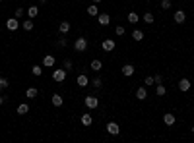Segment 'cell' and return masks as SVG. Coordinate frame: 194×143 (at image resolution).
Segmentation results:
<instances>
[{"mask_svg":"<svg viewBox=\"0 0 194 143\" xmlns=\"http://www.w3.org/2000/svg\"><path fill=\"white\" fill-rule=\"evenodd\" d=\"M74 48H76L78 52H84L85 48H88V39H85V37H78L76 43H74Z\"/></svg>","mask_w":194,"mask_h":143,"instance_id":"obj_1","label":"cell"},{"mask_svg":"<svg viewBox=\"0 0 194 143\" xmlns=\"http://www.w3.org/2000/svg\"><path fill=\"white\" fill-rule=\"evenodd\" d=\"M105 130H107V133H111V136H118V133H121V128H118L117 122H109Z\"/></svg>","mask_w":194,"mask_h":143,"instance_id":"obj_2","label":"cell"},{"mask_svg":"<svg viewBox=\"0 0 194 143\" xmlns=\"http://www.w3.org/2000/svg\"><path fill=\"white\" fill-rule=\"evenodd\" d=\"M52 79H55L56 83L64 81V79H66V70H64V68H60V70H55V73H52Z\"/></svg>","mask_w":194,"mask_h":143,"instance_id":"obj_3","label":"cell"},{"mask_svg":"<svg viewBox=\"0 0 194 143\" xmlns=\"http://www.w3.org/2000/svg\"><path fill=\"white\" fill-rule=\"evenodd\" d=\"M101 47H103V50H105V52H111V50H115L117 43H115L113 39H105V41L101 43Z\"/></svg>","mask_w":194,"mask_h":143,"instance_id":"obj_4","label":"cell"},{"mask_svg":"<svg viewBox=\"0 0 194 143\" xmlns=\"http://www.w3.org/2000/svg\"><path fill=\"white\" fill-rule=\"evenodd\" d=\"M173 19H175V23H184L187 21V14H184L183 10H177L175 16H173Z\"/></svg>","mask_w":194,"mask_h":143,"instance_id":"obj_5","label":"cell"},{"mask_svg":"<svg viewBox=\"0 0 194 143\" xmlns=\"http://www.w3.org/2000/svg\"><path fill=\"white\" fill-rule=\"evenodd\" d=\"M85 107L88 108H97L99 107V99H95V97H85Z\"/></svg>","mask_w":194,"mask_h":143,"instance_id":"obj_6","label":"cell"},{"mask_svg":"<svg viewBox=\"0 0 194 143\" xmlns=\"http://www.w3.org/2000/svg\"><path fill=\"white\" fill-rule=\"evenodd\" d=\"M6 27H8L10 31H16V29L19 27V19H18V18H10V19L6 21Z\"/></svg>","mask_w":194,"mask_h":143,"instance_id":"obj_7","label":"cell"},{"mask_svg":"<svg viewBox=\"0 0 194 143\" xmlns=\"http://www.w3.org/2000/svg\"><path fill=\"white\" fill-rule=\"evenodd\" d=\"M76 83H78V85H80V87H82V89H84V87H88V83H89V79H88V76H85V73H80V76H78V77H76Z\"/></svg>","mask_w":194,"mask_h":143,"instance_id":"obj_8","label":"cell"},{"mask_svg":"<svg viewBox=\"0 0 194 143\" xmlns=\"http://www.w3.org/2000/svg\"><path fill=\"white\" fill-rule=\"evenodd\" d=\"M97 21H99V25L105 27V25H109V23H111V16L109 14H99L97 16Z\"/></svg>","mask_w":194,"mask_h":143,"instance_id":"obj_9","label":"cell"},{"mask_svg":"<svg viewBox=\"0 0 194 143\" xmlns=\"http://www.w3.org/2000/svg\"><path fill=\"white\" fill-rule=\"evenodd\" d=\"M55 62H56V60H55V56H52V54H47L43 58V66L45 68H52V66H55Z\"/></svg>","mask_w":194,"mask_h":143,"instance_id":"obj_10","label":"cell"},{"mask_svg":"<svg viewBox=\"0 0 194 143\" xmlns=\"http://www.w3.org/2000/svg\"><path fill=\"white\" fill-rule=\"evenodd\" d=\"M179 89H181V91H188V89H190V79L183 77V79L179 81Z\"/></svg>","mask_w":194,"mask_h":143,"instance_id":"obj_11","label":"cell"},{"mask_svg":"<svg viewBox=\"0 0 194 143\" xmlns=\"http://www.w3.org/2000/svg\"><path fill=\"white\" fill-rule=\"evenodd\" d=\"M51 103L55 104V107H62V103H64V101H62V97H60L58 93H55V95L51 97Z\"/></svg>","mask_w":194,"mask_h":143,"instance_id":"obj_12","label":"cell"},{"mask_svg":"<svg viewBox=\"0 0 194 143\" xmlns=\"http://www.w3.org/2000/svg\"><path fill=\"white\" fill-rule=\"evenodd\" d=\"M136 99H138V101H146L148 99V91L144 87H140L138 91H136Z\"/></svg>","mask_w":194,"mask_h":143,"instance_id":"obj_13","label":"cell"},{"mask_svg":"<svg viewBox=\"0 0 194 143\" xmlns=\"http://www.w3.org/2000/svg\"><path fill=\"white\" fill-rule=\"evenodd\" d=\"M27 16H29L31 19H35L37 16H39V8H37V6H29V8H27Z\"/></svg>","mask_w":194,"mask_h":143,"instance_id":"obj_14","label":"cell"},{"mask_svg":"<svg viewBox=\"0 0 194 143\" xmlns=\"http://www.w3.org/2000/svg\"><path fill=\"white\" fill-rule=\"evenodd\" d=\"M122 76H126V77L134 76V66H130V64H126V66H122Z\"/></svg>","mask_w":194,"mask_h":143,"instance_id":"obj_15","label":"cell"},{"mask_svg":"<svg viewBox=\"0 0 194 143\" xmlns=\"http://www.w3.org/2000/svg\"><path fill=\"white\" fill-rule=\"evenodd\" d=\"M89 68H91L93 72H99V70H101V68H103V62H101V60H91V64H89Z\"/></svg>","mask_w":194,"mask_h":143,"instance_id":"obj_16","label":"cell"},{"mask_svg":"<svg viewBox=\"0 0 194 143\" xmlns=\"http://www.w3.org/2000/svg\"><path fill=\"white\" fill-rule=\"evenodd\" d=\"M70 29H72V25H70V21H62V23H60V25H58V31H60V33H68Z\"/></svg>","mask_w":194,"mask_h":143,"instance_id":"obj_17","label":"cell"},{"mask_svg":"<svg viewBox=\"0 0 194 143\" xmlns=\"http://www.w3.org/2000/svg\"><path fill=\"white\" fill-rule=\"evenodd\" d=\"M163 122H165V126H173L175 124V114H165Z\"/></svg>","mask_w":194,"mask_h":143,"instance_id":"obj_18","label":"cell"},{"mask_svg":"<svg viewBox=\"0 0 194 143\" xmlns=\"http://www.w3.org/2000/svg\"><path fill=\"white\" fill-rule=\"evenodd\" d=\"M91 122H93L91 114H82V124L84 126H91Z\"/></svg>","mask_w":194,"mask_h":143,"instance_id":"obj_19","label":"cell"},{"mask_svg":"<svg viewBox=\"0 0 194 143\" xmlns=\"http://www.w3.org/2000/svg\"><path fill=\"white\" fill-rule=\"evenodd\" d=\"M132 39H134V41H142L144 39V33L140 29H134V31H132Z\"/></svg>","mask_w":194,"mask_h":143,"instance_id":"obj_20","label":"cell"},{"mask_svg":"<svg viewBox=\"0 0 194 143\" xmlns=\"http://www.w3.org/2000/svg\"><path fill=\"white\" fill-rule=\"evenodd\" d=\"M25 97H27V99H35V97H37V89L35 87H29L25 91Z\"/></svg>","mask_w":194,"mask_h":143,"instance_id":"obj_21","label":"cell"},{"mask_svg":"<svg viewBox=\"0 0 194 143\" xmlns=\"http://www.w3.org/2000/svg\"><path fill=\"white\" fill-rule=\"evenodd\" d=\"M29 112V104H25V103H22L18 107V114H27Z\"/></svg>","mask_w":194,"mask_h":143,"instance_id":"obj_22","label":"cell"},{"mask_svg":"<svg viewBox=\"0 0 194 143\" xmlns=\"http://www.w3.org/2000/svg\"><path fill=\"white\" fill-rule=\"evenodd\" d=\"M88 14L89 16H99V12H97V4L93 2L91 6H88Z\"/></svg>","mask_w":194,"mask_h":143,"instance_id":"obj_23","label":"cell"},{"mask_svg":"<svg viewBox=\"0 0 194 143\" xmlns=\"http://www.w3.org/2000/svg\"><path fill=\"white\" fill-rule=\"evenodd\" d=\"M155 93H157V97H163L165 93H167V89H165V85L157 83V89H155Z\"/></svg>","mask_w":194,"mask_h":143,"instance_id":"obj_24","label":"cell"},{"mask_svg":"<svg viewBox=\"0 0 194 143\" xmlns=\"http://www.w3.org/2000/svg\"><path fill=\"white\" fill-rule=\"evenodd\" d=\"M138 14H136V12H130L128 14V23H138Z\"/></svg>","mask_w":194,"mask_h":143,"instance_id":"obj_25","label":"cell"},{"mask_svg":"<svg viewBox=\"0 0 194 143\" xmlns=\"http://www.w3.org/2000/svg\"><path fill=\"white\" fill-rule=\"evenodd\" d=\"M23 29H25V31H31V29H33V19H31V18L23 21Z\"/></svg>","mask_w":194,"mask_h":143,"instance_id":"obj_26","label":"cell"},{"mask_svg":"<svg viewBox=\"0 0 194 143\" xmlns=\"http://www.w3.org/2000/svg\"><path fill=\"white\" fill-rule=\"evenodd\" d=\"M31 73H33V76H43V68H41V66H33L31 68Z\"/></svg>","mask_w":194,"mask_h":143,"instance_id":"obj_27","label":"cell"},{"mask_svg":"<svg viewBox=\"0 0 194 143\" xmlns=\"http://www.w3.org/2000/svg\"><path fill=\"white\" fill-rule=\"evenodd\" d=\"M144 21H146V23H154V14L146 12V14H144Z\"/></svg>","mask_w":194,"mask_h":143,"instance_id":"obj_28","label":"cell"},{"mask_svg":"<svg viewBox=\"0 0 194 143\" xmlns=\"http://www.w3.org/2000/svg\"><path fill=\"white\" fill-rule=\"evenodd\" d=\"M23 14H25V10H23V8H18V10H16V14H14V18L22 19V18H23Z\"/></svg>","mask_w":194,"mask_h":143,"instance_id":"obj_29","label":"cell"},{"mask_svg":"<svg viewBox=\"0 0 194 143\" xmlns=\"http://www.w3.org/2000/svg\"><path fill=\"white\" fill-rule=\"evenodd\" d=\"M8 85H10V83H8V79H6V77H0V89H6Z\"/></svg>","mask_w":194,"mask_h":143,"instance_id":"obj_30","label":"cell"},{"mask_svg":"<svg viewBox=\"0 0 194 143\" xmlns=\"http://www.w3.org/2000/svg\"><path fill=\"white\" fill-rule=\"evenodd\" d=\"M161 8L163 10H169L171 8V0H161Z\"/></svg>","mask_w":194,"mask_h":143,"instance_id":"obj_31","label":"cell"},{"mask_svg":"<svg viewBox=\"0 0 194 143\" xmlns=\"http://www.w3.org/2000/svg\"><path fill=\"white\" fill-rule=\"evenodd\" d=\"M155 81H154V76H148L146 77V81H144V85H154Z\"/></svg>","mask_w":194,"mask_h":143,"instance_id":"obj_32","label":"cell"},{"mask_svg":"<svg viewBox=\"0 0 194 143\" xmlns=\"http://www.w3.org/2000/svg\"><path fill=\"white\" fill-rule=\"evenodd\" d=\"M64 70H72V60H64Z\"/></svg>","mask_w":194,"mask_h":143,"instance_id":"obj_33","label":"cell"},{"mask_svg":"<svg viewBox=\"0 0 194 143\" xmlns=\"http://www.w3.org/2000/svg\"><path fill=\"white\" fill-rule=\"evenodd\" d=\"M115 33H117V35H124V27H122V25H118L117 29H115Z\"/></svg>","mask_w":194,"mask_h":143,"instance_id":"obj_34","label":"cell"},{"mask_svg":"<svg viewBox=\"0 0 194 143\" xmlns=\"http://www.w3.org/2000/svg\"><path fill=\"white\" fill-rule=\"evenodd\" d=\"M154 81H155V83H161V81H163V77L157 73V76H154Z\"/></svg>","mask_w":194,"mask_h":143,"instance_id":"obj_35","label":"cell"},{"mask_svg":"<svg viewBox=\"0 0 194 143\" xmlns=\"http://www.w3.org/2000/svg\"><path fill=\"white\" fill-rule=\"evenodd\" d=\"M91 83H93V87H99V85H101V79H99V77H95Z\"/></svg>","mask_w":194,"mask_h":143,"instance_id":"obj_36","label":"cell"},{"mask_svg":"<svg viewBox=\"0 0 194 143\" xmlns=\"http://www.w3.org/2000/svg\"><path fill=\"white\" fill-rule=\"evenodd\" d=\"M64 44H66V39H64V37H60V39H58V47H64Z\"/></svg>","mask_w":194,"mask_h":143,"instance_id":"obj_37","label":"cell"},{"mask_svg":"<svg viewBox=\"0 0 194 143\" xmlns=\"http://www.w3.org/2000/svg\"><path fill=\"white\" fill-rule=\"evenodd\" d=\"M4 101H6V99H4V97H0V104H2V103H4Z\"/></svg>","mask_w":194,"mask_h":143,"instance_id":"obj_38","label":"cell"},{"mask_svg":"<svg viewBox=\"0 0 194 143\" xmlns=\"http://www.w3.org/2000/svg\"><path fill=\"white\" fill-rule=\"evenodd\" d=\"M93 2H95V4H99V2H101V0H93Z\"/></svg>","mask_w":194,"mask_h":143,"instance_id":"obj_39","label":"cell"},{"mask_svg":"<svg viewBox=\"0 0 194 143\" xmlns=\"http://www.w3.org/2000/svg\"><path fill=\"white\" fill-rule=\"evenodd\" d=\"M192 133H194V126H192Z\"/></svg>","mask_w":194,"mask_h":143,"instance_id":"obj_40","label":"cell"},{"mask_svg":"<svg viewBox=\"0 0 194 143\" xmlns=\"http://www.w3.org/2000/svg\"><path fill=\"white\" fill-rule=\"evenodd\" d=\"M41 2H47V0H41Z\"/></svg>","mask_w":194,"mask_h":143,"instance_id":"obj_41","label":"cell"},{"mask_svg":"<svg viewBox=\"0 0 194 143\" xmlns=\"http://www.w3.org/2000/svg\"><path fill=\"white\" fill-rule=\"evenodd\" d=\"M0 2H2V0H0Z\"/></svg>","mask_w":194,"mask_h":143,"instance_id":"obj_42","label":"cell"}]
</instances>
